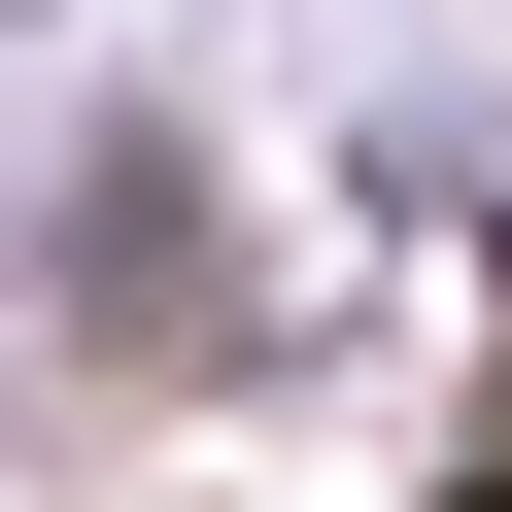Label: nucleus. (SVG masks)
Returning <instances> with one entry per match:
<instances>
[]
</instances>
